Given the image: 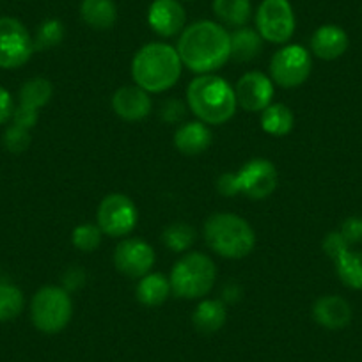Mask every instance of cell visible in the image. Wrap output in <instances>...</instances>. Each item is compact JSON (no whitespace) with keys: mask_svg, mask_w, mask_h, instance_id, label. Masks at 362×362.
Returning a JSON list of instances; mask_svg holds the SVG:
<instances>
[{"mask_svg":"<svg viewBox=\"0 0 362 362\" xmlns=\"http://www.w3.org/2000/svg\"><path fill=\"white\" fill-rule=\"evenodd\" d=\"M176 50L190 71L210 75L231 59V37L218 23L201 20L183 29Z\"/></svg>","mask_w":362,"mask_h":362,"instance_id":"obj_1","label":"cell"},{"mask_svg":"<svg viewBox=\"0 0 362 362\" xmlns=\"http://www.w3.org/2000/svg\"><path fill=\"white\" fill-rule=\"evenodd\" d=\"M181 59L176 48L165 43L144 45L132 61V76L148 93H163L181 76Z\"/></svg>","mask_w":362,"mask_h":362,"instance_id":"obj_2","label":"cell"},{"mask_svg":"<svg viewBox=\"0 0 362 362\" xmlns=\"http://www.w3.org/2000/svg\"><path fill=\"white\" fill-rule=\"evenodd\" d=\"M190 110L204 124H222L236 112L235 87L217 75H201L190 82L187 89Z\"/></svg>","mask_w":362,"mask_h":362,"instance_id":"obj_3","label":"cell"},{"mask_svg":"<svg viewBox=\"0 0 362 362\" xmlns=\"http://www.w3.org/2000/svg\"><path fill=\"white\" fill-rule=\"evenodd\" d=\"M204 240L218 256L242 259L252 252L256 235L245 218L233 214H215L204 222Z\"/></svg>","mask_w":362,"mask_h":362,"instance_id":"obj_4","label":"cell"},{"mask_svg":"<svg viewBox=\"0 0 362 362\" xmlns=\"http://www.w3.org/2000/svg\"><path fill=\"white\" fill-rule=\"evenodd\" d=\"M217 279V268L210 256L189 252L176 261L170 272V290L180 298H203L210 293Z\"/></svg>","mask_w":362,"mask_h":362,"instance_id":"obj_5","label":"cell"},{"mask_svg":"<svg viewBox=\"0 0 362 362\" xmlns=\"http://www.w3.org/2000/svg\"><path fill=\"white\" fill-rule=\"evenodd\" d=\"M71 316L73 302L64 288H41L30 302V318L34 327L45 334H57L64 330Z\"/></svg>","mask_w":362,"mask_h":362,"instance_id":"obj_6","label":"cell"},{"mask_svg":"<svg viewBox=\"0 0 362 362\" xmlns=\"http://www.w3.org/2000/svg\"><path fill=\"white\" fill-rule=\"evenodd\" d=\"M257 33L270 43L283 45L295 33V13L290 0H263L256 13Z\"/></svg>","mask_w":362,"mask_h":362,"instance_id":"obj_7","label":"cell"},{"mask_svg":"<svg viewBox=\"0 0 362 362\" xmlns=\"http://www.w3.org/2000/svg\"><path fill=\"white\" fill-rule=\"evenodd\" d=\"M311 55L302 45H288L281 48L270 61L272 78L286 89L302 86L311 75Z\"/></svg>","mask_w":362,"mask_h":362,"instance_id":"obj_8","label":"cell"},{"mask_svg":"<svg viewBox=\"0 0 362 362\" xmlns=\"http://www.w3.org/2000/svg\"><path fill=\"white\" fill-rule=\"evenodd\" d=\"M34 54V41L20 20L0 18V68L15 69L25 64Z\"/></svg>","mask_w":362,"mask_h":362,"instance_id":"obj_9","label":"cell"},{"mask_svg":"<svg viewBox=\"0 0 362 362\" xmlns=\"http://www.w3.org/2000/svg\"><path fill=\"white\" fill-rule=\"evenodd\" d=\"M137 208L124 194H110L100 203L98 226L103 235L121 238L134 231L137 224Z\"/></svg>","mask_w":362,"mask_h":362,"instance_id":"obj_10","label":"cell"},{"mask_svg":"<svg viewBox=\"0 0 362 362\" xmlns=\"http://www.w3.org/2000/svg\"><path fill=\"white\" fill-rule=\"evenodd\" d=\"M240 194L249 199H264L277 189V169L267 158H252L236 173Z\"/></svg>","mask_w":362,"mask_h":362,"instance_id":"obj_11","label":"cell"},{"mask_svg":"<svg viewBox=\"0 0 362 362\" xmlns=\"http://www.w3.org/2000/svg\"><path fill=\"white\" fill-rule=\"evenodd\" d=\"M114 264L127 277L148 276L155 264V250L141 238H127L117 243L114 250Z\"/></svg>","mask_w":362,"mask_h":362,"instance_id":"obj_12","label":"cell"},{"mask_svg":"<svg viewBox=\"0 0 362 362\" xmlns=\"http://www.w3.org/2000/svg\"><path fill=\"white\" fill-rule=\"evenodd\" d=\"M236 103L247 112H263L272 105L274 83L264 73L249 71L238 80L235 87Z\"/></svg>","mask_w":362,"mask_h":362,"instance_id":"obj_13","label":"cell"},{"mask_svg":"<svg viewBox=\"0 0 362 362\" xmlns=\"http://www.w3.org/2000/svg\"><path fill=\"white\" fill-rule=\"evenodd\" d=\"M185 9L180 0H153L148 11V23L158 36L173 37L185 29Z\"/></svg>","mask_w":362,"mask_h":362,"instance_id":"obj_14","label":"cell"},{"mask_svg":"<svg viewBox=\"0 0 362 362\" xmlns=\"http://www.w3.org/2000/svg\"><path fill=\"white\" fill-rule=\"evenodd\" d=\"M112 109L121 119L134 123L149 116L153 103L148 90L139 86H124L114 93Z\"/></svg>","mask_w":362,"mask_h":362,"instance_id":"obj_15","label":"cell"},{"mask_svg":"<svg viewBox=\"0 0 362 362\" xmlns=\"http://www.w3.org/2000/svg\"><path fill=\"white\" fill-rule=\"evenodd\" d=\"M313 318L325 329L339 330L351 322V308L337 295H325L313 305Z\"/></svg>","mask_w":362,"mask_h":362,"instance_id":"obj_16","label":"cell"},{"mask_svg":"<svg viewBox=\"0 0 362 362\" xmlns=\"http://www.w3.org/2000/svg\"><path fill=\"white\" fill-rule=\"evenodd\" d=\"M311 50L323 61H334L348 50V34L337 25H322L311 37Z\"/></svg>","mask_w":362,"mask_h":362,"instance_id":"obj_17","label":"cell"},{"mask_svg":"<svg viewBox=\"0 0 362 362\" xmlns=\"http://www.w3.org/2000/svg\"><path fill=\"white\" fill-rule=\"evenodd\" d=\"M211 144V132L203 121H192L180 127L174 134V146L187 156H196L206 151Z\"/></svg>","mask_w":362,"mask_h":362,"instance_id":"obj_18","label":"cell"},{"mask_svg":"<svg viewBox=\"0 0 362 362\" xmlns=\"http://www.w3.org/2000/svg\"><path fill=\"white\" fill-rule=\"evenodd\" d=\"M80 16L90 29L107 30L116 23L117 8L114 0H82Z\"/></svg>","mask_w":362,"mask_h":362,"instance_id":"obj_19","label":"cell"},{"mask_svg":"<svg viewBox=\"0 0 362 362\" xmlns=\"http://www.w3.org/2000/svg\"><path fill=\"white\" fill-rule=\"evenodd\" d=\"M170 281L167 279L163 274H148V276L141 277V283L137 284V300L141 304L149 305V308H156V305H162L163 302L169 298L170 295Z\"/></svg>","mask_w":362,"mask_h":362,"instance_id":"obj_20","label":"cell"},{"mask_svg":"<svg viewBox=\"0 0 362 362\" xmlns=\"http://www.w3.org/2000/svg\"><path fill=\"white\" fill-rule=\"evenodd\" d=\"M228 313H226V305L222 300H203L196 308L192 315V323L199 332L203 334H214L224 327Z\"/></svg>","mask_w":362,"mask_h":362,"instance_id":"obj_21","label":"cell"},{"mask_svg":"<svg viewBox=\"0 0 362 362\" xmlns=\"http://www.w3.org/2000/svg\"><path fill=\"white\" fill-rule=\"evenodd\" d=\"M231 37V59L236 62H249L261 54L263 48V37L257 30L249 27H240L235 33L229 34Z\"/></svg>","mask_w":362,"mask_h":362,"instance_id":"obj_22","label":"cell"},{"mask_svg":"<svg viewBox=\"0 0 362 362\" xmlns=\"http://www.w3.org/2000/svg\"><path fill=\"white\" fill-rule=\"evenodd\" d=\"M295 116L291 109L284 103H276V105H268L261 112V128L267 134L274 137H283L293 130Z\"/></svg>","mask_w":362,"mask_h":362,"instance_id":"obj_23","label":"cell"},{"mask_svg":"<svg viewBox=\"0 0 362 362\" xmlns=\"http://www.w3.org/2000/svg\"><path fill=\"white\" fill-rule=\"evenodd\" d=\"M214 13L222 23L240 29L250 20L252 8L250 0H214Z\"/></svg>","mask_w":362,"mask_h":362,"instance_id":"obj_24","label":"cell"},{"mask_svg":"<svg viewBox=\"0 0 362 362\" xmlns=\"http://www.w3.org/2000/svg\"><path fill=\"white\" fill-rule=\"evenodd\" d=\"M54 96V86L45 76H34L27 80L20 89V105H25L29 109H41L47 105Z\"/></svg>","mask_w":362,"mask_h":362,"instance_id":"obj_25","label":"cell"},{"mask_svg":"<svg viewBox=\"0 0 362 362\" xmlns=\"http://www.w3.org/2000/svg\"><path fill=\"white\" fill-rule=\"evenodd\" d=\"M334 263H336L337 276L344 286L351 290H362V252L348 249Z\"/></svg>","mask_w":362,"mask_h":362,"instance_id":"obj_26","label":"cell"},{"mask_svg":"<svg viewBox=\"0 0 362 362\" xmlns=\"http://www.w3.org/2000/svg\"><path fill=\"white\" fill-rule=\"evenodd\" d=\"M194 240H196V231H194L192 226L185 224V222H174V224L167 226L162 233L163 245L169 247L174 252L189 250Z\"/></svg>","mask_w":362,"mask_h":362,"instance_id":"obj_27","label":"cell"},{"mask_svg":"<svg viewBox=\"0 0 362 362\" xmlns=\"http://www.w3.org/2000/svg\"><path fill=\"white\" fill-rule=\"evenodd\" d=\"M23 309V293L18 286L0 281V322L15 320Z\"/></svg>","mask_w":362,"mask_h":362,"instance_id":"obj_28","label":"cell"},{"mask_svg":"<svg viewBox=\"0 0 362 362\" xmlns=\"http://www.w3.org/2000/svg\"><path fill=\"white\" fill-rule=\"evenodd\" d=\"M64 37V25L59 20L50 18L45 20L36 30L34 36V50H50V48L57 47Z\"/></svg>","mask_w":362,"mask_h":362,"instance_id":"obj_29","label":"cell"},{"mask_svg":"<svg viewBox=\"0 0 362 362\" xmlns=\"http://www.w3.org/2000/svg\"><path fill=\"white\" fill-rule=\"evenodd\" d=\"M102 235L98 224H80L73 229L71 242L82 252H93L102 243Z\"/></svg>","mask_w":362,"mask_h":362,"instance_id":"obj_30","label":"cell"},{"mask_svg":"<svg viewBox=\"0 0 362 362\" xmlns=\"http://www.w3.org/2000/svg\"><path fill=\"white\" fill-rule=\"evenodd\" d=\"M4 146L9 153L20 155V153H23L30 146V130L11 124L4 132Z\"/></svg>","mask_w":362,"mask_h":362,"instance_id":"obj_31","label":"cell"},{"mask_svg":"<svg viewBox=\"0 0 362 362\" xmlns=\"http://www.w3.org/2000/svg\"><path fill=\"white\" fill-rule=\"evenodd\" d=\"M348 249H350V243L343 238V235H341L339 231L329 233V235L325 236V240H323V250H325L327 256L332 257L334 261H336L341 254L346 252Z\"/></svg>","mask_w":362,"mask_h":362,"instance_id":"obj_32","label":"cell"},{"mask_svg":"<svg viewBox=\"0 0 362 362\" xmlns=\"http://www.w3.org/2000/svg\"><path fill=\"white\" fill-rule=\"evenodd\" d=\"M341 235L350 245L362 242V218L361 217H348L341 226Z\"/></svg>","mask_w":362,"mask_h":362,"instance_id":"obj_33","label":"cell"},{"mask_svg":"<svg viewBox=\"0 0 362 362\" xmlns=\"http://www.w3.org/2000/svg\"><path fill=\"white\" fill-rule=\"evenodd\" d=\"M13 124L16 127H22L25 130H33L34 124L37 123V110L29 109L25 105L15 107V112H13Z\"/></svg>","mask_w":362,"mask_h":362,"instance_id":"obj_34","label":"cell"},{"mask_svg":"<svg viewBox=\"0 0 362 362\" xmlns=\"http://www.w3.org/2000/svg\"><path fill=\"white\" fill-rule=\"evenodd\" d=\"M217 189L222 196L233 197L240 194L238 181H236V173H226L217 180Z\"/></svg>","mask_w":362,"mask_h":362,"instance_id":"obj_35","label":"cell"},{"mask_svg":"<svg viewBox=\"0 0 362 362\" xmlns=\"http://www.w3.org/2000/svg\"><path fill=\"white\" fill-rule=\"evenodd\" d=\"M13 112H15V103H13L11 93L4 87H0V124L11 119Z\"/></svg>","mask_w":362,"mask_h":362,"instance_id":"obj_36","label":"cell"},{"mask_svg":"<svg viewBox=\"0 0 362 362\" xmlns=\"http://www.w3.org/2000/svg\"><path fill=\"white\" fill-rule=\"evenodd\" d=\"M83 281H86V274H83L80 268H69L64 274V277H62V284H64V290L68 291V293L73 290H78L80 286H83Z\"/></svg>","mask_w":362,"mask_h":362,"instance_id":"obj_37","label":"cell"},{"mask_svg":"<svg viewBox=\"0 0 362 362\" xmlns=\"http://www.w3.org/2000/svg\"><path fill=\"white\" fill-rule=\"evenodd\" d=\"M183 116H185V107H183V103L177 102V100H170V102H167L163 105L162 117L165 121H169V123H176Z\"/></svg>","mask_w":362,"mask_h":362,"instance_id":"obj_38","label":"cell"},{"mask_svg":"<svg viewBox=\"0 0 362 362\" xmlns=\"http://www.w3.org/2000/svg\"><path fill=\"white\" fill-rule=\"evenodd\" d=\"M222 295H224V300L228 302H236L240 297H242V290H240L236 284H228V286L222 290Z\"/></svg>","mask_w":362,"mask_h":362,"instance_id":"obj_39","label":"cell"}]
</instances>
